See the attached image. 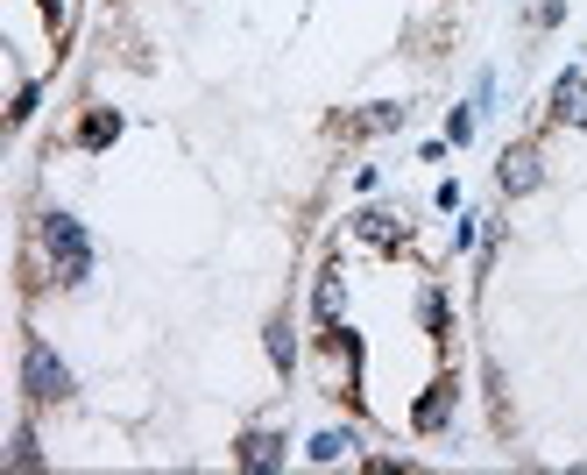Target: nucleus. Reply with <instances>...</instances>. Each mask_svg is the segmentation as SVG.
I'll use <instances>...</instances> for the list:
<instances>
[{
  "mask_svg": "<svg viewBox=\"0 0 587 475\" xmlns=\"http://www.w3.org/2000/svg\"><path fill=\"white\" fill-rule=\"evenodd\" d=\"M28 270L50 277L57 291H85L93 285V234L79 228V213L50 206V213L36 220V256H28Z\"/></svg>",
  "mask_w": 587,
  "mask_h": 475,
  "instance_id": "obj_1",
  "label": "nucleus"
},
{
  "mask_svg": "<svg viewBox=\"0 0 587 475\" xmlns=\"http://www.w3.org/2000/svg\"><path fill=\"white\" fill-rule=\"evenodd\" d=\"M312 376H319L326 397H348L354 405V391H361V334L348 320L319 326V340H312Z\"/></svg>",
  "mask_w": 587,
  "mask_h": 475,
  "instance_id": "obj_2",
  "label": "nucleus"
},
{
  "mask_svg": "<svg viewBox=\"0 0 587 475\" xmlns=\"http://www.w3.org/2000/svg\"><path fill=\"white\" fill-rule=\"evenodd\" d=\"M71 369H64V355L50 348L43 334H22V397L28 405H71Z\"/></svg>",
  "mask_w": 587,
  "mask_h": 475,
  "instance_id": "obj_3",
  "label": "nucleus"
},
{
  "mask_svg": "<svg viewBox=\"0 0 587 475\" xmlns=\"http://www.w3.org/2000/svg\"><path fill=\"white\" fill-rule=\"evenodd\" d=\"M495 185H503L509 199L538 192V185H545V150H538V142H509L503 163H495Z\"/></svg>",
  "mask_w": 587,
  "mask_h": 475,
  "instance_id": "obj_4",
  "label": "nucleus"
},
{
  "mask_svg": "<svg viewBox=\"0 0 587 475\" xmlns=\"http://www.w3.org/2000/svg\"><path fill=\"white\" fill-rule=\"evenodd\" d=\"M454 412H460V383H454V376H432L425 397L411 405V433H446V426H454Z\"/></svg>",
  "mask_w": 587,
  "mask_h": 475,
  "instance_id": "obj_5",
  "label": "nucleus"
},
{
  "mask_svg": "<svg viewBox=\"0 0 587 475\" xmlns=\"http://www.w3.org/2000/svg\"><path fill=\"white\" fill-rule=\"evenodd\" d=\"M283 462H291V440L269 433V426H255V433L234 440V468H248V475H277Z\"/></svg>",
  "mask_w": 587,
  "mask_h": 475,
  "instance_id": "obj_6",
  "label": "nucleus"
},
{
  "mask_svg": "<svg viewBox=\"0 0 587 475\" xmlns=\"http://www.w3.org/2000/svg\"><path fill=\"white\" fill-rule=\"evenodd\" d=\"M552 121L587 128V65H566L560 79H552Z\"/></svg>",
  "mask_w": 587,
  "mask_h": 475,
  "instance_id": "obj_7",
  "label": "nucleus"
},
{
  "mask_svg": "<svg viewBox=\"0 0 587 475\" xmlns=\"http://www.w3.org/2000/svg\"><path fill=\"white\" fill-rule=\"evenodd\" d=\"M403 114H411V107H397V100H375V107H361V114H340L333 136H389V128H403Z\"/></svg>",
  "mask_w": 587,
  "mask_h": 475,
  "instance_id": "obj_8",
  "label": "nucleus"
},
{
  "mask_svg": "<svg viewBox=\"0 0 587 475\" xmlns=\"http://www.w3.org/2000/svg\"><path fill=\"white\" fill-rule=\"evenodd\" d=\"M354 234H361V242H375V248H397L411 228H403V213H383V206H368V213H354Z\"/></svg>",
  "mask_w": 587,
  "mask_h": 475,
  "instance_id": "obj_9",
  "label": "nucleus"
},
{
  "mask_svg": "<svg viewBox=\"0 0 587 475\" xmlns=\"http://www.w3.org/2000/svg\"><path fill=\"white\" fill-rule=\"evenodd\" d=\"M312 313H319V326H333L340 313H348V270H340V263L319 277V291H312Z\"/></svg>",
  "mask_w": 587,
  "mask_h": 475,
  "instance_id": "obj_10",
  "label": "nucleus"
},
{
  "mask_svg": "<svg viewBox=\"0 0 587 475\" xmlns=\"http://www.w3.org/2000/svg\"><path fill=\"white\" fill-rule=\"evenodd\" d=\"M418 326H425L432 340L454 334V305H446V285H425V291H418Z\"/></svg>",
  "mask_w": 587,
  "mask_h": 475,
  "instance_id": "obj_11",
  "label": "nucleus"
},
{
  "mask_svg": "<svg viewBox=\"0 0 587 475\" xmlns=\"http://www.w3.org/2000/svg\"><path fill=\"white\" fill-rule=\"evenodd\" d=\"M361 448V440L348 433V426H326V433H312V448H305V462H319V468H333V462H348V454Z\"/></svg>",
  "mask_w": 587,
  "mask_h": 475,
  "instance_id": "obj_12",
  "label": "nucleus"
},
{
  "mask_svg": "<svg viewBox=\"0 0 587 475\" xmlns=\"http://www.w3.org/2000/svg\"><path fill=\"white\" fill-rule=\"evenodd\" d=\"M114 136H120V114L114 107H93L79 121V150H114Z\"/></svg>",
  "mask_w": 587,
  "mask_h": 475,
  "instance_id": "obj_13",
  "label": "nucleus"
},
{
  "mask_svg": "<svg viewBox=\"0 0 587 475\" xmlns=\"http://www.w3.org/2000/svg\"><path fill=\"white\" fill-rule=\"evenodd\" d=\"M36 107H43V85H36V79H14V100H8V128H28V121H36Z\"/></svg>",
  "mask_w": 587,
  "mask_h": 475,
  "instance_id": "obj_14",
  "label": "nucleus"
},
{
  "mask_svg": "<svg viewBox=\"0 0 587 475\" xmlns=\"http://www.w3.org/2000/svg\"><path fill=\"white\" fill-rule=\"evenodd\" d=\"M269 362H277L283 376L297 369V334H291V320H269Z\"/></svg>",
  "mask_w": 587,
  "mask_h": 475,
  "instance_id": "obj_15",
  "label": "nucleus"
},
{
  "mask_svg": "<svg viewBox=\"0 0 587 475\" xmlns=\"http://www.w3.org/2000/svg\"><path fill=\"white\" fill-rule=\"evenodd\" d=\"M8 462H14V468H43V448H36V426H28V419H14V448H8Z\"/></svg>",
  "mask_w": 587,
  "mask_h": 475,
  "instance_id": "obj_16",
  "label": "nucleus"
},
{
  "mask_svg": "<svg viewBox=\"0 0 587 475\" xmlns=\"http://www.w3.org/2000/svg\"><path fill=\"white\" fill-rule=\"evenodd\" d=\"M474 128H481L474 107H454V114H446V142H454V150H460V142H474Z\"/></svg>",
  "mask_w": 587,
  "mask_h": 475,
  "instance_id": "obj_17",
  "label": "nucleus"
},
{
  "mask_svg": "<svg viewBox=\"0 0 587 475\" xmlns=\"http://www.w3.org/2000/svg\"><path fill=\"white\" fill-rule=\"evenodd\" d=\"M454 248H481V213H460L454 220Z\"/></svg>",
  "mask_w": 587,
  "mask_h": 475,
  "instance_id": "obj_18",
  "label": "nucleus"
},
{
  "mask_svg": "<svg viewBox=\"0 0 587 475\" xmlns=\"http://www.w3.org/2000/svg\"><path fill=\"white\" fill-rule=\"evenodd\" d=\"M566 22V0H538V28H560Z\"/></svg>",
  "mask_w": 587,
  "mask_h": 475,
  "instance_id": "obj_19",
  "label": "nucleus"
}]
</instances>
